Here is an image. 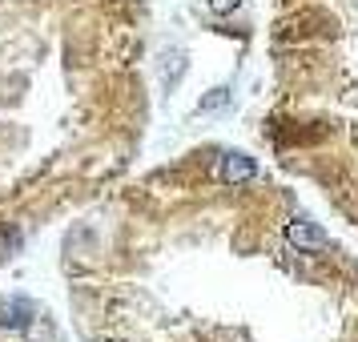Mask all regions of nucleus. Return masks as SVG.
<instances>
[{
    "mask_svg": "<svg viewBox=\"0 0 358 342\" xmlns=\"http://www.w3.org/2000/svg\"><path fill=\"white\" fill-rule=\"evenodd\" d=\"M234 4H238V0H210L213 13H226V8H234Z\"/></svg>",
    "mask_w": 358,
    "mask_h": 342,
    "instance_id": "20e7f679",
    "label": "nucleus"
},
{
    "mask_svg": "<svg viewBox=\"0 0 358 342\" xmlns=\"http://www.w3.org/2000/svg\"><path fill=\"white\" fill-rule=\"evenodd\" d=\"M258 173V165L250 162V157H242V153H226L222 157V178L226 181H245Z\"/></svg>",
    "mask_w": 358,
    "mask_h": 342,
    "instance_id": "7ed1b4c3",
    "label": "nucleus"
},
{
    "mask_svg": "<svg viewBox=\"0 0 358 342\" xmlns=\"http://www.w3.org/2000/svg\"><path fill=\"white\" fill-rule=\"evenodd\" d=\"M286 238H290V245H298V250H314V254L330 245V238H326L318 226H310V222H290V226H286Z\"/></svg>",
    "mask_w": 358,
    "mask_h": 342,
    "instance_id": "f257e3e1",
    "label": "nucleus"
},
{
    "mask_svg": "<svg viewBox=\"0 0 358 342\" xmlns=\"http://www.w3.org/2000/svg\"><path fill=\"white\" fill-rule=\"evenodd\" d=\"M36 314L33 302H24V298H13V302H4L0 306V326H29V318Z\"/></svg>",
    "mask_w": 358,
    "mask_h": 342,
    "instance_id": "f03ea898",
    "label": "nucleus"
}]
</instances>
